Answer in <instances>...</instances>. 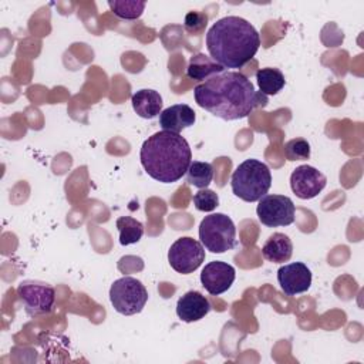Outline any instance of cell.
<instances>
[{
  "label": "cell",
  "mask_w": 364,
  "mask_h": 364,
  "mask_svg": "<svg viewBox=\"0 0 364 364\" xmlns=\"http://www.w3.org/2000/svg\"><path fill=\"white\" fill-rule=\"evenodd\" d=\"M193 97L200 108L225 121L246 118L269 102L267 95L256 91L252 81L237 71H223L198 84Z\"/></svg>",
  "instance_id": "6da1fadb"
},
{
  "label": "cell",
  "mask_w": 364,
  "mask_h": 364,
  "mask_svg": "<svg viewBox=\"0 0 364 364\" xmlns=\"http://www.w3.org/2000/svg\"><path fill=\"white\" fill-rule=\"evenodd\" d=\"M259 47L257 30L237 16L218 20L206 33L209 55L225 68H242L256 55Z\"/></svg>",
  "instance_id": "7a4b0ae2"
},
{
  "label": "cell",
  "mask_w": 364,
  "mask_h": 364,
  "mask_svg": "<svg viewBox=\"0 0 364 364\" xmlns=\"http://www.w3.org/2000/svg\"><path fill=\"white\" fill-rule=\"evenodd\" d=\"M139 159L152 179L172 183L186 173L192 162V152L188 141L179 134L159 131L144 141Z\"/></svg>",
  "instance_id": "3957f363"
},
{
  "label": "cell",
  "mask_w": 364,
  "mask_h": 364,
  "mask_svg": "<svg viewBox=\"0 0 364 364\" xmlns=\"http://www.w3.org/2000/svg\"><path fill=\"white\" fill-rule=\"evenodd\" d=\"M232 192L245 202H257L272 186L269 166L257 159H246L236 166L230 178Z\"/></svg>",
  "instance_id": "277c9868"
},
{
  "label": "cell",
  "mask_w": 364,
  "mask_h": 364,
  "mask_svg": "<svg viewBox=\"0 0 364 364\" xmlns=\"http://www.w3.org/2000/svg\"><path fill=\"white\" fill-rule=\"evenodd\" d=\"M199 239L210 253H225L236 246V226L225 213H210L199 225Z\"/></svg>",
  "instance_id": "5b68a950"
},
{
  "label": "cell",
  "mask_w": 364,
  "mask_h": 364,
  "mask_svg": "<svg viewBox=\"0 0 364 364\" xmlns=\"http://www.w3.org/2000/svg\"><path fill=\"white\" fill-rule=\"evenodd\" d=\"M109 300L115 311L124 316H132L141 313L145 307L148 291L138 279L124 276L111 284Z\"/></svg>",
  "instance_id": "8992f818"
},
{
  "label": "cell",
  "mask_w": 364,
  "mask_h": 364,
  "mask_svg": "<svg viewBox=\"0 0 364 364\" xmlns=\"http://www.w3.org/2000/svg\"><path fill=\"white\" fill-rule=\"evenodd\" d=\"M17 296L30 317L48 314L55 303L54 287L36 280H23L18 283Z\"/></svg>",
  "instance_id": "52a82bcc"
},
{
  "label": "cell",
  "mask_w": 364,
  "mask_h": 364,
  "mask_svg": "<svg viewBox=\"0 0 364 364\" xmlns=\"http://www.w3.org/2000/svg\"><path fill=\"white\" fill-rule=\"evenodd\" d=\"M203 260V245L199 240L189 236L176 239L168 250V262L171 267L181 274L193 273L202 264Z\"/></svg>",
  "instance_id": "ba28073f"
},
{
  "label": "cell",
  "mask_w": 364,
  "mask_h": 364,
  "mask_svg": "<svg viewBox=\"0 0 364 364\" xmlns=\"http://www.w3.org/2000/svg\"><path fill=\"white\" fill-rule=\"evenodd\" d=\"M256 213L262 225L267 228L289 226L294 222V203L284 195H264L257 200Z\"/></svg>",
  "instance_id": "9c48e42d"
},
{
  "label": "cell",
  "mask_w": 364,
  "mask_h": 364,
  "mask_svg": "<svg viewBox=\"0 0 364 364\" xmlns=\"http://www.w3.org/2000/svg\"><path fill=\"white\" fill-rule=\"evenodd\" d=\"M327 183V178L314 166L300 165L290 175V188L300 199L316 198Z\"/></svg>",
  "instance_id": "30bf717a"
},
{
  "label": "cell",
  "mask_w": 364,
  "mask_h": 364,
  "mask_svg": "<svg viewBox=\"0 0 364 364\" xmlns=\"http://www.w3.org/2000/svg\"><path fill=\"white\" fill-rule=\"evenodd\" d=\"M235 277L236 272L232 264L220 260H213L205 264L200 273V283L209 294L218 296L230 289Z\"/></svg>",
  "instance_id": "8fae6325"
},
{
  "label": "cell",
  "mask_w": 364,
  "mask_h": 364,
  "mask_svg": "<svg viewBox=\"0 0 364 364\" xmlns=\"http://www.w3.org/2000/svg\"><path fill=\"white\" fill-rule=\"evenodd\" d=\"M277 282L280 289L287 296H296L304 293L311 286V272L310 269L301 263L294 262L279 267L277 270Z\"/></svg>",
  "instance_id": "7c38bea8"
},
{
  "label": "cell",
  "mask_w": 364,
  "mask_h": 364,
  "mask_svg": "<svg viewBox=\"0 0 364 364\" xmlns=\"http://www.w3.org/2000/svg\"><path fill=\"white\" fill-rule=\"evenodd\" d=\"M210 311L209 300L199 291L191 290L179 297L176 314L185 323H193L203 318Z\"/></svg>",
  "instance_id": "4fadbf2b"
},
{
  "label": "cell",
  "mask_w": 364,
  "mask_h": 364,
  "mask_svg": "<svg viewBox=\"0 0 364 364\" xmlns=\"http://www.w3.org/2000/svg\"><path fill=\"white\" fill-rule=\"evenodd\" d=\"M195 111L186 104H173L159 114V125L164 131L179 134L195 124Z\"/></svg>",
  "instance_id": "5bb4252c"
},
{
  "label": "cell",
  "mask_w": 364,
  "mask_h": 364,
  "mask_svg": "<svg viewBox=\"0 0 364 364\" xmlns=\"http://www.w3.org/2000/svg\"><path fill=\"white\" fill-rule=\"evenodd\" d=\"M134 111L145 119H152L162 112V97L158 91L151 88H142L136 91L132 98Z\"/></svg>",
  "instance_id": "9a60e30c"
},
{
  "label": "cell",
  "mask_w": 364,
  "mask_h": 364,
  "mask_svg": "<svg viewBox=\"0 0 364 364\" xmlns=\"http://www.w3.org/2000/svg\"><path fill=\"white\" fill-rule=\"evenodd\" d=\"M262 255L267 262L284 263L289 262L293 255V243L284 233L276 232L269 236L262 247Z\"/></svg>",
  "instance_id": "2e32d148"
},
{
  "label": "cell",
  "mask_w": 364,
  "mask_h": 364,
  "mask_svg": "<svg viewBox=\"0 0 364 364\" xmlns=\"http://www.w3.org/2000/svg\"><path fill=\"white\" fill-rule=\"evenodd\" d=\"M223 71L225 67L216 63L212 57L205 55L203 53H198L191 57L186 68V75L195 81H206L210 77L220 74Z\"/></svg>",
  "instance_id": "e0dca14e"
},
{
  "label": "cell",
  "mask_w": 364,
  "mask_h": 364,
  "mask_svg": "<svg viewBox=\"0 0 364 364\" xmlns=\"http://www.w3.org/2000/svg\"><path fill=\"white\" fill-rule=\"evenodd\" d=\"M256 81L259 91H262L264 95H276L286 84L283 73L272 67L259 68L256 71Z\"/></svg>",
  "instance_id": "ac0fdd59"
},
{
  "label": "cell",
  "mask_w": 364,
  "mask_h": 364,
  "mask_svg": "<svg viewBox=\"0 0 364 364\" xmlns=\"http://www.w3.org/2000/svg\"><path fill=\"white\" fill-rule=\"evenodd\" d=\"M122 246L138 243L144 235V225L132 216H119L115 222Z\"/></svg>",
  "instance_id": "d6986e66"
},
{
  "label": "cell",
  "mask_w": 364,
  "mask_h": 364,
  "mask_svg": "<svg viewBox=\"0 0 364 364\" xmlns=\"http://www.w3.org/2000/svg\"><path fill=\"white\" fill-rule=\"evenodd\" d=\"M213 179V168L209 162L192 161L186 171V182L195 188L205 189Z\"/></svg>",
  "instance_id": "ffe728a7"
},
{
  "label": "cell",
  "mask_w": 364,
  "mask_h": 364,
  "mask_svg": "<svg viewBox=\"0 0 364 364\" xmlns=\"http://www.w3.org/2000/svg\"><path fill=\"white\" fill-rule=\"evenodd\" d=\"M146 3L138 0H109L108 7L122 20H136L142 16Z\"/></svg>",
  "instance_id": "44dd1931"
},
{
  "label": "cell",
  "mask_w": 364,
  "mask_h": 364,
  "mask_svg": "<svg viewBox=\"0 0 364 364\" xmlns=\"http://www.w3.org/2000/svg\"><path fill=\"white\" fill-rule=\"evenodd\" d=\"M283 154L287 161H304L310 158V145L304 138H293L284 144Z\"/></svg>",
  "instance_id": "7402d4cb"
},
{
  "label": "cell",
  "mask_w": 364,
  "mask_h": 364,
  "mask_svg": "<svg viewBox=\"0 0 364 364\" xmlns=\"http://www.w3.org/2000/svg\"><path fill=\"white\" fill-rule=\"evenodd\" d=\"M193 205L200 212H212L219 205V196L208 188L199 189L193 195Z\"/></svg>",
  "instance_id": "603a6c76"
},
{
  "label": "cell",
  "mask_w": 364,
  "mask_h": 364,
  "mask_svg": "<svg viewBox=\"0 0 364 364\" xmlns=\"http://www.w3.org/2000/svg\"><path fill=\"white\" fill-rule=\"evenodd\" d=\"M208 24V17L206 14L203 13H199V11H189L186 16H185V30L192 33V34H196V33H200L205 30Z\"/></svg>",
  "instance_id": "cb8c5ba5"
}]
</instances>
